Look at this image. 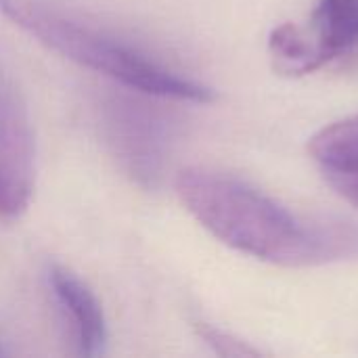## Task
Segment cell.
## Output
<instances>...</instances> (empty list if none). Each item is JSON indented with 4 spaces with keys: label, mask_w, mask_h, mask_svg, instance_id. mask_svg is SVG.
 Here are the masks:
<instances>
[{
    "label": "cell",
    "mask_w": 358,
    "mask_h": 358,
    "mask_svg": "<svg viewBox=\"0 0 358 358\" xmlns=\"http://www.w3.org/2000/svg\"><path fill=\"white\" fill-rule=\"evenodd\" d=\"M187 212L224 245L279 266H315L342 254V239L310 227L245 180L206 166L176 174Z\"/></svg>",
    "instance_id": "obj_1"
},
{
    "label": "cell",
    "mask_w": 358,
    "mask_h": 358,
    "mask_svg": "<svg viewBox=\"0 0 358 358\" xmlns=\"http://www.w3.org/2000/svg\"><path fill=\"white\" fill-rule=\"evenodd\" d=\"M0 15L52 52L130 90L189 103H210L216 99L210 86L166 67L138 46L50 0H0Z\"/></svg>",
    "instance_id": "obj_2"
},
{
    "label": "cell",
    "mask_w": 358,
    "mask_h": 358,
    "mask_svg": "<svg viewBox=\"0 0 358 358\" xmlns=\"http://www.w3.org/2000/svg\"><path fill=\"white\" fill-rule=\"evenodd\" d=\"M36 141L19 94L0 78V218H19L34 195Z\"/></svg>",
    "instance_id": "obj_3"
},
{
    "label": "cell",
    "mask_w": 358,
    "mask_h": 358,
    "mask_svg": "<svg viewBox=\"0 0 358 358\" xmlns=\"http://www.w3.org/2000/svg\"><path fill=\"white\" fill-rule=\"evenodd\" d=\"M46 281L59 306L71 344L80 357H99L105 352L109 329L101 300L88 283L63 264H48Z\"/></svg>",
    "instance_id": "obj_4"
},
{
    "label": "cell",
    "mask_w": 358,
    "mask_h": 358,
    "mask_svg": "<svg viewBox=\"0 0 358 358\" xmlns=\"http://www.w3.org/2000/svg\"><path fill=\"white\" fill-rule=\"evenodd\" d=\"M310 23L308 36L325 65L358 42V0H321Z\"/></svg>",
    "instance_id": "obj_5"
},
{
    "label": "cell",
    "mask_w": 358,
    "mask_h": 358,
    "mask_svg": "<svg viewBox=\"0 0 358 358\" xmlns=\"http://www.w3.org/2000/svg\"><path fill=\"white\" fill-rule=\"evenodd\" d=\"M308 151L325 172L358 174V115L319 130L310 138Z\"/></svg>",
    "instance_id": "obj_6"
},
{
    "label": "cell",
    "mask_w": 358,
    "mask_h": 358,
    "mask_svg": "<svg viewBox=\"0 0 358 358\" xmlns=\"http://www.w3.org/2000/svg\"><path fill=\"white\" fill-rule=\"evenodd\" d=\"M268 50L275 69L287 76H304L323 67V61L310 36L294 23H283L273 29Z\"/></svg>",
    "instance_id": "obj_7"
},
{
    "label": "cell",
    "mask_w": 358,
    "mask_h": 358,
    "mask_svg": "<svg viewBox=\"0 0 358 358\" xmlns=\"http://www.w3.org/2000/svg\"><path fill=\"white\" fill-rule=\"evenodd\" d=\"M197 336L218 355L222 357H258L260 352L248 344H243L241 340H237L235 336H231L229 331H222L214 325L208 323H197L195 325Z\"/></svg>",
    "instance_id": "obj_8"
},
{
    "label": "cell",
    "mask_w": 358,
    "mask_h": 358,
    "mask_svg": "<svg viewBox=\"0 0 358 358\" xmlns=\"http://www.w3.org/2000/svg\"><path fill=\"white\" fill-rule=\"evenodd\" d=\"M329 185L348 201L358 206V174H340V172H325Z\"/></svg>",
    "instance_id": "obj_9"
},
{
    "label": "cell",
    "mask_w": 358,
    "mask_h": 358,
    "mask_svg": "<svg viewBox=\"0 0 358 358\" xmlns=\"http://www.w3.org/2000/svg\"><path fill=\"white\" fill-rule=\"evenodd\" d=\"M8 352H10L8 342L4 340V336H2V331H0V357H2V355H8Z\"/></svg>",
    "instance_id": "obj_10"
}]
</instances>
